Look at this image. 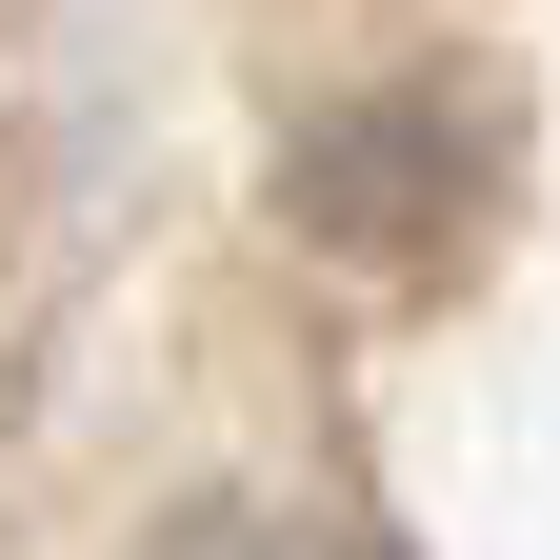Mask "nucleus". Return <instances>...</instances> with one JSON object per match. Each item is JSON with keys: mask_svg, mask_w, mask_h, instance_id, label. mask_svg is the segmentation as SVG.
<instances>
[{"mask_svg": "<svg viewBox=\"0 0 560 560\" xmlns=\"http://www.w3.org/2000/svg\"><path fill=\"white\" fill-rule=\"evenodd\" d=\"M161 560H340V540H301V521H180Z\"/></svg>", "mask_w": 560, "mask_h": 560, "instance_id": "f257e3e1", "label": "nucleus"}]
</instances>
